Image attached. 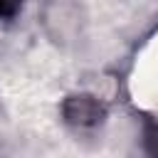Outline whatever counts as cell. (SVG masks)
Instances as JSON below:
<instances>
[{
  "mask_svg": "<svg viewBox=\"0 0 158 158\" xmlns=\"http://www.w3.org/2000/svg\"><path fill=\"white\" fill-rule=\"evenodd\" d=\"M42 27L54 44L69 47L84 32V10L77 0H44Z\"/></svg>",
  "mask_w": 158,
  "mask_h": 158,
  "instance_id": "obj_1",
  "label": "cell"
},
{
  "mask_svg": "<svg viewBox=\"0 0 158 158\" xmlns=\"http://www.w3.org/2000/svg\"><path fill=\"white\" fill-rule=\"evenodd\" d=\"M62 116L74 128H94L106 118V106L94 94H69L62 101Z\"/></svg>",
  "mask_w": 158,
  "mask_h": 158,
  "instance_id": "obj_2",
  "label": "cell"
},
{
  "mask_svg": "<svg viewBox=\"0 0 158 158\" xmlns=\"http://www.w3.org/2000/svg\"><path fill=\"white\" fill-rule=\"evenodd\" d=\"M143 141H146V151L158 156V123L151 121L146 123V133H143Z\"/></svg>",
  "mask_w": 158,
  "mask_h": 158,
  "instance_id": "obj_3",
  "label": "cell"
},
{
  "mask_svg": "<svg viewBox=\"0 0 158 158\" xmlns=\"http://www.w3.org/2000/svg\"><path fill=\"white\" fill-rule=\"evenodd\" d=\"M25 0H0V17H12Z\"/></svg>",
  "mask_w": 158,
  "mask_h": 158,
  "instance_id": "obj_4",
  "label": "cell"
}]
</instances>
